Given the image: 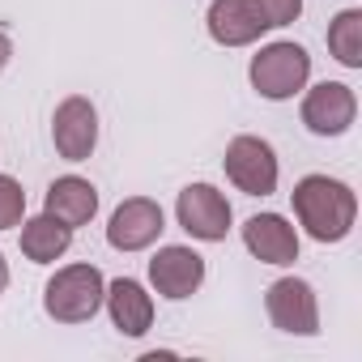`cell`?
Wrapping results in <instances>:
<instances>
[{
    "label": "cell",
    "instance_id": "obj_1",
    "mask_svg": "<svg viewBox=\"0 0 362 362\" xmlns=\"http://www.w3.org/2000/svg\"><path fill=\"white\" fill-rule=\"evenodd\" d=\"M294 218L298 226L315 239V243H341L354 222H358V197L349 184L341 179H328V175H303L294 192Z\"/></svg>",
    "mask_w": 362,
    "mask_h": 362
},
{
    "label": "cell",
    "instance_id": "obj_2",
    "mask_svg": "<svg viewBox=\"0 0 362 362\" xmlns=\"http://www.w3.org/2000/svg\"><path fill=\"white\" fill-rule=\"evenodd\" d=\"M107 298V277L94 264H64L43 286V311L56 324H86L98 315Z\"/></svg>",
    "mask_w": 362,
    "mask_h": 362
},
{
    "label": "cell",
    "instance_id": "obj_3",
    "mask_svg": "<svg viewBox=\"0 0 362 362\" xmlns=\"http://www.w3.org/2000/svg\"><path fill=\"white\" fill-rule=\"evenodd\" d=\"M247 77H252V86H256L260 98L286 103V98H294V94L307 86V77H311V56H307L303 43L281 39V43H269V47H260V52L252 56Z\"/></svg>",
    "mask_w": 362,
    "mask_h": 362
},
{
    "label": "cell",
    "instance_id": "obj_4",
    "mask_svg": "<svg viewBox=\"0 0 362 362\" xmlns=\"http://www.w3.org/2000/svg\"><path fill=\"white\" fill-rule=\"evenodd\" d=\"M222 166H226V179L239 192H247V197H273L277 192L281 166H277V153H273V145L264 136H247V132L235 136L226 145Z\"/></svg>",
    "mask_w": 362,
    "mask_h": 362
},
{
    "label": "cell",
    "instance_id": "obj_5",
    "mask_svg": "<svg viewBox=\"0 0 362 362\" xmlns=\"http://www.w3.org/2000/svg\"><path fill=\"white\" fill-rule=\"evenodd\" d=\"M175 218L201 243H222L230 235V222H235L230 201L214 184H188L184 192H179V201H175Z\"/></svg>",
    "mask_w": 362,
    "mask_h": 362
},
{
    "label": "cell",
    "instance_id": "obj_6",
    "mask_svg": "<svg viewBox=\"0 0 362 362\" xmlns=\"http://www.w3.org/2000/svg\"><path fill=\"white\" fill-rule=\"evenodd\" d=\"M264 311H269L273 328H281L290 337L320 332V303H315L311 281H303V277H277L264 294Z\"/></svg>",
    "mask_w": 362,
    "mask_h": 362
},
{
    "label": "cell",
    "instance_id": "obj_7",
    "mask_svg": "<svg viewBox=\"0 0 362 362\" xmlns=\"http://www.w3.org/2000/svg\"><path fill=\"white\" fill-rule=\"evenodd\" d=\"M149 281L162 298H192L205 286V256L184 247V243H166L149 260Z\"/></svg>",
    "mask_w": 362,
    "mask_h": 362
},
{
    "label": "cell",
    "instance_id": "obj_8",
    "mask_svg": "<svg viewBox=\"0 0 362 362\" xmlns=\"http://www.w3.org/2000/svg\"><path fill=\"white\" fill-rule=\"evenodd\" d=\"M52 141L64 162H86L98 145V111L90 98L69 94L52 115Z\"/></svg>",
    "mask_w": 362,
    "mask_h": 362
},
{
    "label": "cell",
    "instance_id": "obj_9",
    "mask_svg": "<svg viewBox=\"0 0 362 362\" xmlns=\"http://www.w3.org/2000/svg\"><path fill=\"white\" fill-rule=\"evenodd\" d=\"M354 115H358V98H354V90L345 81H320V86H311L303 94V124L315 136L349 132Z\"/></svg>",
    "mask_w": 362,
    "mask_h": 362
},
{
    "label": "cell",
    "instance_id": "obj_10",
    "mask_svg": "<svg viewBox=\"0 0 362 362\" xmlns=\"http://www.w3.org/2000/svg\"><path fill=\"white\" fill-rule=\"evenodd\" d=\"M162 230H166L162 205L149 197H128L107 222V243L115 252H145L149 243H158Z\"/></svg>",
    "mask_w": 362,
    "mask_h": 362
},
{
    "label": "cell",
    "instance_id": "obj_11",
    "mask_svg": "<svg viewBox=\"0 0 362 362\" xmlns=\"http://www.w3.org/2000/svg\"><path fill=\"white\" fill-rule=\"evenodd\" d=\"M205 26H209V39L222 47H247L269 30L256 0H214L205 13Z\"/></svg>",
    "mask_w": 362,
    "mask_h": 362
},
{
    "label": "cell",
    "instance_id": "obj_12",
    "mask_svg": "<svg viewBox=\"0 0 362 362\" xmlns=\"http://www.w3.org/2000/svg\"><path fill=\"white\" fill-rule=\"evenodd\" d=\"M243 247L260 260V264H294L298 260V230L281 218V214H256L243 222Z\"/></svg>",
    "mask_w": 362,
    "mask_h": 362
},
{
    "label": "cell",
    "instance_id": "obj_13",
    "mask_svg": "<svg viewBox=\"0 0 362 362\" xmlns=\"http://www.w3.org/2000/svg\"><path fill=\"white\" fill-rule=\"evenodd\" d=\"M43 214H52L56 222H64L73 230L90 226L94 214H98V188L90 184V179H81V175H60L47 188V197H43Z\"/></svg>",
    "mask_w": 362,
    "mask_h": 362
},
{
    "label": "cell",
    "instance_id": "obj_14",
    "mask_svg": "<svg viewBox=\"0 0 362 362\" xmlns=\"http://www.w3.org/2000/svg\"><path fill=\"white\" fill-rule=\"evenodd\" d=\"M107 311H111V324L124 332V337H145L153 328V298L141 281L132 277H115L107 286Z\"/></svg>",
    "mask_w": 362,
    "mask_h": 362
},
{
    "label": "cell",
    "instance_id": "obj_15",
    "mask_svg": "<svg viewBox=\"0 0 362 362\" xmlns=\"http://www.w3.org/2000/svg\"><path fill=\"white\" fill-rule=\"evenodd\" d=\"M73 247V226L56 222L52 214H39L30 222H22V256L35 264H56L64 252Z\"/></svg>",
    "mask_w": 362,
    "mask_h": 362
},
{
    "label": "cell",
    "instance_id": "obj_16",
    "mask_svg": "<svg viewBox=\"0 0 362 362\" xmlns=\"http://www.w3.org/2000/svg\"><path fill=\"white\" fill-rule=\"evenodd\" d=\"M328 52L345 69H362V9H341L328 22Z\"/></svg>",
    "mask_w": 362,
    "mask_h": 362
},
{
    "label": "cell",
    "instance_id": "obj_17",
    "mask_svg": "<svg viewBox=\"0 0 362 362\" xmlns=\"http://www.w3.org/2000/svg\"><path fill=\"white\" fill-rule=\"evenodd\" d=\"M26 218V192L13 175H0V230H13Z\"/></svg>",
    "mask_w": 362,
    "mask_h": 362
},
{
    "label": "cell",
    "instance_id": "obj_18",
    "mask_svg": "<svg viewBox=\"0 0 362 362\" xmlns=\"http://www.w3.org/2000/svg\"><path fill=\"white\" fill-rule=\"evenodd\" d=\"M256 5H260V13H264L269 30L290 26V22H298V13H303V0H256Z\"/></svg>",
    "mask_w": 362,
    "mask_h": 362
},
{
    "label": "cell",
    "instance_id": "obj_19",
    "mask_svg": "<svg viewBox=\"0 0 362 362\" xmlns=\"http://www.w3.org/2000/svg\"><path fill=\"white\" fill-rule=\"evenodd\" d=\"M9 60H13V43H9V35L0 30V73L9 69Z\"/></svg>",
    "mask_w": 362,
    "mask_h": 362
},
{
    "label": "cell",
    "instance_id": "obj_20",
    "mask_svg": "<svg viewBox=\"0 0 362 362\" xmlns=\"http://www.w3.org/2000/svg\"><path fill=\"white\" fill-rule=\"evenodd\" d=\"M5 286H9V264H5V256H0V294H5Z\"/></svg>",
    "mask_w": 362,
    "mask_h": 362
}]
</instances>
